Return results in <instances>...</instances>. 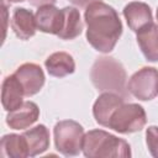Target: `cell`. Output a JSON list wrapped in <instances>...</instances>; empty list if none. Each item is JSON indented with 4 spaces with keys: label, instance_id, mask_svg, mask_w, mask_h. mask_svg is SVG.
<instances>
[{
    "label": "cell",
    "instance_id": "7402d4cb",
    "mask_svg": "<svg viewBox=\"0 0 158 158\" xmlns=\"http://www.w3.org/2000/svg\"><path fill=\"white\" fill-rule=\"evenodd\" d=\"M9 2H21V1H25V0H7Z\"/></svg>",
    "mask_w": 158,
    "mask_h": 158
},
{
    "label": "cell",
    "instance_id": "7a4b0ae2",
    "mask_svg": "<svg viewBox=\"0 0 158 158\" xmlns=\"http://www.w3.org/2000/svg\"><path fill=\"white\" fill-rule=\"evenodd\" d=\"M90 78L98 90L104 93H115L126 98V70L123 65L115 58H98L91 67Z\"/></svg>",
    "mask_w": 158,
    "mask_h": 158
},
{
    "label": "cell",
    "instance_id": "30bf717a",
    "mask_svg": "<svg viewBox=\"0 0 158 158\" xmlns=\"http://www.w3.org/2000/svg\"><path fill=\"white\" fill-rule=\"evenodd\" d=\"M123 16L126 19V22L133 32H138L144 26L153 22L152 10L146 2L141 1H132L128 2L123 7Z\"/></svg>",
    "mask_w": 158,
    "mask_h": 158
},
{
    "label": "cell",
    "instance_id": "8992f818",
    "mask_svg": "<svg viewBox=\"0 0 158 158\" xmlns=\"http://www.w3.org/2000/svg\"><path fill=\"white\" fill-rule=\"evenodd\" d=\"M127 90L138 100L148 101L158 96V70L153 67L138 69L128 80Z\"/></svg>",
    "mask_w": 158,
    "mask_h": 158
},
{
    "label": "cell",
    "instance_id": "e0dca14e",
    "mask_svg": "<svg viewBox=\"0 0 158 158\" xmlns=\"http://www.w3.org/2000/svg\"><path fill=\"white\" fill-rule=\"evenodd\" d=\"M63 21L62 28L57 35L62 40H74L83 31V21L80 19V12L75 7L67 6L62 9Z\"/></svg>",
    "mask_w": 158,
    "mask_h": 158
},
{
    "label": "cell",
    "instance_id": "603a6c76",
    "mask_svg": "<svg viewBox=\"0 0 158 158\" xmlns=\"http://www.w3.org/2000/svg\"><path fill=\"white\" fill-rule=\"evenodd\" d=\"M157 20H158V9H157Z\"/></svg>",
    "mask_w": 158,
    "mask_h": 158
},
{
    "label": "cell",
    "instance_id": "7c38bea8",
    "mask_svg": "<svg viewBox=\"0 0 158 158\" xmlns=\"http://www.w3.org/2000/svg\"><path fill=\"white\" fill-rule=\"evenodd\" d=\"M11 28L20 40H30L37 30L36 17L32 11L25 7H16L11 17Z\"/></svg>",
    "mask_w": 158,
    "mask_h": 158
},
{
    "label": "cell",
    "instance_id": "52a82bcc",
    "mask_svg": "<svg viewBox=\"0 0 158 158\" xmlns=\"http://www.w3.org/2000/svg\"><path fill=\"white\" fill-rule=\"evenodd\" d=\"M14 74L21 84L25 96L36 95L44 85V73L36 63H23Z\"/></svg>",
    "mask_w": 158,
    "mask_h": 158
},
{
    "label": "cell",
    "instance_id": "8fae6325",
    "mask_svg": "<svg viewBox=\"0 0 158 158\" xmlns=\"http://www.w3.org/2000/svg\"><path fill=\"white\" fill-rule=\"evenodd\" d=\"M37 28L44 33L58 35L62 28L63 21V11L59 10L54 5H46L38 7L35 14Z\"/></svg>",
    "mask_w": 158,
    "mask_h": 158
},
{
    "label": "cell",
    "instance_id": "44dd1931",
    "mask_svg": "<svg viewBox=\"0 0 158 158\" xmlns=\"http://www.w3.org/2000/svg\"><path fill=\"white\" fill-rule=\"evenodd\" d=\"M70 1L72 4H74L75 6H79V7H88L90 4L93 2H96V1H101V0H68Z\"/></svg>",
    "mask_w": 158,
    "mask_h": 158
},
{
    "label": "cell",
    "instance_id": "2e32d148",
    "mask_svg": "<svg viewBox=\"0 0 158 158\" xmlns=\"http://www.w3.org/2000/svg\"><path fill=\"white\" fill-rule=\"evenodd\" d=\"M46 69L49 75L56 78L67 77L75 70V62L67 52H54L44 62Z\"/></svg>",
    "mask_w": 158,
    "mask_h": 158
},
{
    "label": "cell",
    "instance_id": "3957f363",
    "mask_svg": "<svg viewBox=\"0 0 158 158\" xmlns=\"http://www.w3.org/2000/svg\"><path fill=\"white\" fill-rule=\"evenodd\" d=\"M83 153L88 158H128L130 144L104 130H90L84 135Z\"/></svg>",
    "mask_w": 158,
    "mask_h": 158
},
{
    "label": "cell",
    "instance_id": "9a60e30c",
    "mask_svg": "<svg viewBox=\"0 0 158 158\" xmlns=\"http://www.w3.org/2000/svg\"><path fill=\"white\" fill-rule=\"evenodd\" d=\"M27 149H28V157H35L38 154H42L46 152L49 147V131L44 125H37L23 133Z\"/></svg>",
    "mask_w": 158,
    "mask_h": 158
},
{
    "label": "cell",
    "instance_id": "6da1fadb",
    "mask_svg": "<svg viewBox=\"0 0 158 158\" xmlns=\"http://www.w3.org/2000/svg\"><path fill=\"white\" fill-rule=\"evenodd\" d=\"M84 19L90 46L98 52L110 53L122 33V23L116 10L102 1H96L85 9Z\"/></svg>",
    "mask_w": 158,
    "mask_h": 158
},
{
    "label": "cell",
    "instance_id": "ac0fdd59",
    "mask_svg": "<svg viewBox=\"0 0 158 158\" xmlns=\"http://www.w3.org/2000/svg\"><path fill=\"white\" fill-rule=\"evenodd\" d=\"M0 151H1V156L7 158L28 157V149L23 135L9 133L2 136L0 143Z\"/></svg>",
    "mask_w": 158,
    "mask_h": 158
},
{
    "label": "cell",
    "instance_id": "d6986e66",
    "mask_svg": "<svg viewBox=\"0 0 158 158\" xmlns=\"http://www.w3.org/2000/svg\"><path fill=\"white\" fill-rule=\"evenodd\" d=\"M146 143L151 156L158 158V126H149L146 130Z\"/></svg>",
    "mask_w": 158,
    "mask_h": 158
},
{
    "label": "cell",
    "instance_id": "ba28073f",
    "mask_svg": "<svg viewBox=\"0 0 158 158\" xmlns=\"http://www.w3.org/2000/svg\"><path fill=\"white\" fill-rule=\"evenodd\" d=\"M40 117V109L33 101H23L16 110L6 116V123L12 130H25L33 125Z\"/></svg>",
    "mask_w": 158,
    "mask_h": 158
},
{
    "label": "cell",
    "instance_id": "4fadbf2b",
    "mask_svg": "<svg viewBox=\"0 0 158 158\" xmlns=\"http://www.w3.org/2000/svg\"><path fill=\"white\" fill-rule=\"evenodd\" d=\"M23 89L15 77V74L7 75L1 85V104L5 111L10 112L16 110L23 102Z\"/></svg>",
    "mask_w": 158,
    "mask_h": 158
},
{
    "label": "cell",
    "instance_id": "ffe728a7",
    "mask_svg": "<svg viewBox=\"0 0 158 158\" xmlns=\"http://www.w3.org/2000/svg\"><path fill=\"white\" fill-rule=\"evenodd\" d=\"M30 5L36 6V7H42L46 5H54L57 2V0H28Z\"/></svg>",
    "mask_w": 158,
    "mask_h": 158
},
{
    "label": "cell",
    "instance_id": "5b68a950",
    "mask_svg": "<svg viewBox=\"0 0 158 158\" xmlns=\"http://www.w3.org/2000/svg\"><path fill=\"white\" fill-rule=\"evenodd\" d=\"M147 123V115L144 109L138 104L122 102L111 115L107 127L126 135L141 131Z\"/></svg>",
    "mask_w": 158,
    "mask_h": 158
},
{
    "label": "cell",
    "instance_id": "9c48e42d",
    "mask_svg": "<svg viewBox=\"0 0 158 158\" xmlns=\"http://www.w3.org/2000/svg\"><path fill=\"white\" fill-rule=\"evenodd\" d=\"M125 102V98L115 94V93H102L96 101L94 102L93 106V115L95 121L104 126L107 127L109 125V120L112 115V112L122 104Z\"/></svg>",
    "mask_w": 158,
    "mask_h": 158
},
{
    "label": "cell",
    "instance_id": "277c9868",
    "mask_svg": "<svg viewBox=\"0 0 158 158\" xmlns=\"http://www.w3.org/2000/svg\"><path fill=\"white\" fill-rule=\"evenodd\" d=\"M54 146L56 149L65 156L74 157L78 156L83 148L84 128L74 120H62L56 123L53 128Z\"/></svg>",
    "mask_w": 158,
    "mask_h": 158
},
{
    "label": "cell",
    "instance_id": "5bb4252c",
    "mask_svg": "<svg viewBox=\"0 0 158 158\" xmlns=\"http://www.w3.org/2000/svg\"><path fill=\"white\" fill-rule=\"evenodd\" d=\"M137 43L148 62H158V23L151 22L139 30Z\"/></svg>",
    "mask_w": 158,
    "mask_h": 158
}]
</instances>
